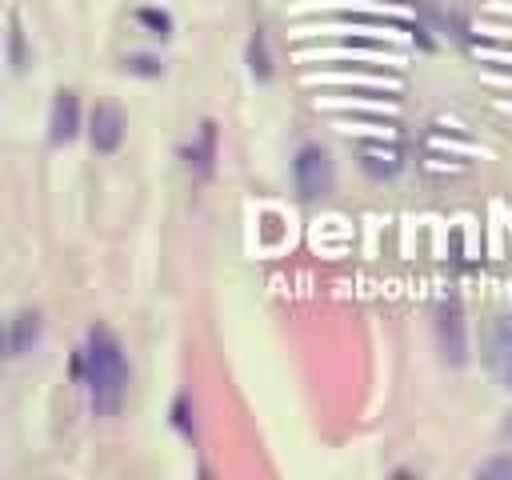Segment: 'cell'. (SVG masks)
<instances>
[{
    "label": "cell",
    "mask_w": 512,
    "mask_h": 480,
    "mask_svg": "<svg viewBox=\"0 0 512 480\" xmlns=\"http://www.w3.org/2000/svg\"><path fill=\"white\" fill-rule=\"evenodd\" d=\"M80 368H84L92 408L96 412H116L120 400H124V388H128V364H124V352H120V344L108 328L88 332V344L80 352Z\"/></svg>",
    "instance_id": "cell-1"
},
{
    "label": "cell",
    "mask_w": 512,
    "mask_h": 480,
    "mask_svg": "<svg viewBox=\"0 0 512 480\" xmlns=\"http://www.w3.org/2000/svg\"><path fill=\"white\" fill-rule=\"evenodd\" d=\"M332 180H336V168H332V156L320 148V144H304L292 160V184L300 196H324L332 192Z\"/></svg>",
    "instance_id": "cell-2"
},
{
    "label": "cell",
    "mask_w": 512,
    "mask_h": 480,
    "mask_svg": "<svg viewBox=\"0 0 512 480\" xmlns=\"http://www.w3.org/2000/svg\"><path fill=\"white\" fill-rule=\"evenodd\" d=\"M484 364L512 392V316H496L484 328Z\"/></svg>",
    "instance_id": "cell-3"
},
{
    "label": "cell",
    "mask_w": 512,
    "mask_h": 480,
    "mask_svg": "<svg viewBox=\"0 0 512 480\" xmlns=\"http://www.w3.org/2000/svg\"><path fill=\"white\" fill-rule=\"evenodd\" d=\"M88 140H92L96 152H116L120 148V140H124V116H120L116 104H96Z\"/></svg>",
    "instance_id": "cell-4"
},
{
    "label": "cell",
    "mask_w": 512,
    "mask_h": 480,
    "mask_svg": "<svg viewBox=\"0 0 512 480\" xmlns=\"http://www.w3.org/2000/svg\"><path fill=\"white\" fill-rule=\"evenodd\" d=\"M48 128H52V140H56V144H68V140L76 136V128H80V104H76V92H56Z\"/></svg>",
    "instance_id": "cell-5"
},
{
    "label": "cell",
    "mask_w": 512,
    "mask_h": 480,
    "mask_svg": "<svg viewBox=\"0 0 512 480\" xmlns=\"http://www.w3.org/2000/svg\"><path fill=\"white\" fill-rule=\"evenodd\" d=\"M36 340H40V312H36V308L16 312V320H12V328H8V352H12V356H24V352H32Z\"/></svg>",
    "instance_id": "cell-6"
},
{
    "label": "cell",
    "mask_w": 512,
    "mask_h": 480,
    "mask_svg": "<svg viewBox=\"0 0 512 480\" xmlns=\"http://www.w3.org/2000/svg\"><path fill=\"white\" fill-rule=\"evenodd\" d=\"M364 168L376 176H392L400 168V152L396 148H364Z\"/></svg>",
    "instance_id": "cell-7"
},
{
    "label": "cell",
    "mask_w": 512,
    "mask_h": 480,
    "mask_svg": "<svg viewBox=\"0 0 512 480\" xmlns=\"http://www.w3.org/2000/svg\"><path fill=\"white\" fill-rule=\"evenodd\" d=\"M476 476H512V456H496L476 468Z\"/></svg>",
    "instance_id": "cell-8"
},
{
    "label": "cell",
    "mask_w": 512,
    "mask_h": 480,
    "mask_svg": "<svg viewBox=\"0 0 512 480\" xmlns=\"http://www.w3.org/2000/svg\"><path fill=\"white\" fill-rule=\"evenodd\" d=\"M508 436H512V420H508Z\"/></svg>",
    "instance_id": "cell-9"
}]
</instances>
